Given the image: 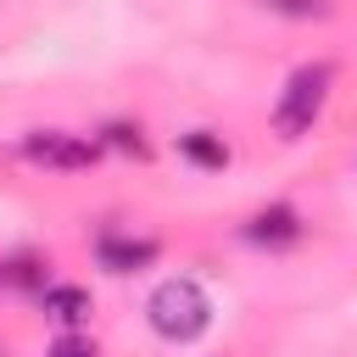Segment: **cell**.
Masks as SVG:
<instances>
[{"label":"cell","instance_id":"cell-1","mask_svg":"<svg viewBox=\"0 0 357 357\" xmlns=\"http://www.w3.org/2000/svg\"><path fill=\"white\" fill-rule=\"evenodd\" d=\"M145 318H151V329L162 335V340H201L206 335V324H212V301H206V290L195 284V279H162L156 290H151V301H145Z\"/></svg>","mask_w":357,"mask_h":357},{"label":"cell","instance_id":"cell-2","mask_svg":"<svg viewBox=\"0 0 357 357\" xmlns=\"http://www.w3.org/2000/svg\"><path fill=\"white\" fill-rule=\"evenodd\" d=\"M329 84H335V67H329V61H312V67H296V73H290V84H284V95H279V106H273L279 139H301V134L318 123V112H324V100H329Z\"/></svg>","mask_w":357,"mask_h":357},{"label":"cell","instance_id":"cell-3","mask_svg":"<svg viewBox=\"0 0 357 357\" xmlns=\"http://www.w3.org/2000/svg\"><path fill=\"white\" fill-rule=\"evenodd\" d=\"M22 156L39 162V167L78 173V167H95L100 139H84V134H67V128H33V134H22Z\"/></svg>","mask_w":357,"mask_h":357},{"label":"cell","instance_id":"cell-4","mask_svg":"<svg viewBox=\"0 0 357 357\" xmlns=\"http://www.w3.org/2000/svg\"><path fill=\"white\" fill-rule=\"evenodd\" d=\"M95 257H100V268H112V273H134V268H151V262H156V240L106 234V240L95 245Z\"/></svg>","mask_w":357,"mask_h":357},{"label":"cell","instance_id":"cell-5","mask_svg":"<svg viewBox=\"0 0 357 357\" xmlns=\"http://www.w3.org/2000/svg\"><path fill=\"white\" fill-rule=\"evenodd\" d=\"M245 240H251V245H290V240H301L296 206H262V212L245 223Z\"/></svg>","mask_w":357,"mask_h":357},{"label":"cell","instance_id":"cell-6","mask_svg":"<svg viewBox=\"0 0 357 357\" xmlns=\"http://www.w3.org/2000/svg\"><path fill=\"white\" fill-rule=\"evenodd\" d=\"M39 307H45V318L78 329V324L89 318V290H78V284H45V290H39Z\"/></svg>","mask_w":357,"mask_h":357},{"label":"cell","instance_id":"cell-7","mask_svg":"<svg viewBox=\"0 0 357 357\" xmlns=\"http://www.w3.org/2000/svg\"><path fill=\"white\" fill-rule=\"evenodd\" d=\"M178 151H184L195 167H229V145H223V134H212V128L178 134Z\"/></svg>","mask_w":357,"mask_h":357},{"label":"cell","instance_id":"cell-8","mask_svg":"<svg viewBox=\"0 0 357 357\" xmlns=\"http://www.w3.org/2000/svg\"><path fill=\"white\" fill-rule=\"evenodd\" d=\"M100 145H117V151H128V156H145V139H139L134 123H112V128L100 134Z\"/></svg>","mask_w":357,"mask_h":357},{"label":"cell","instance_id":"cell-9","mask_svg":"<svg viewBox=\"0 0 357 357\" xmlns=\"http://www.w3.org/2000/svg\"><path fill=\"white\" fill-rule=\"evenodd\" d=\"M45 357H100L95 351V340L89 335H61V340H50V351Z\"/></svg>","mask_w":357,"mask_h":357},{"label":"cell","instance_id":"cell-10","mask_svg":"<svg viewBox=\"0 0 357 357\" xmlns=\"http://www.w3.org/2000/svg\"><path fill=\"white\" fill-rule=\"evenodd\" d=\"M268 11H279V17H324L329 6L324 0H262Z\"/></svg>","mask_w":357,"mask_h":357}]
</instances>
